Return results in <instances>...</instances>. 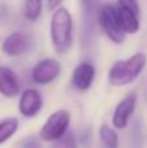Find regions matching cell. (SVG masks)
I'll use <instances>...</instances> for the list:
<instances>
[{"instance_id": "obj_8", "label": "cell", "mask_w": 147, "mask_h": 148, "mask_svg": "<svg viewBox=\"0 0 147 148\" xmlns=\"http://www.w3.org/2000/svg\"><path fill=\"white\" fill-rule=\"evenodd\" d=\"M30 47V40L22 33H12L4 39L1 49L8 56H20L25 53Z\"/></svg>"}, {"instance_id": "obj_17", "label": "cell", "mask_w": 147, "mask_h": 148, "mask_svg": "<svg viewBox=\"0 0 147 148\" xmlns=\"http://www.w3.org/2000/svg\"><path fill=\"white\" fill-rule=\"evenodd\" d=\"M119 4L130 8V9H133L134 12H137L139 14V5H138L137 0H119Z\"/></svg>"}, {"instance_id": "obj_18", "label": "cell", "mask_w": 147, "mask_h": 148, "mask_svg": "<svg viewBox=\"0 0 147 148\" xmlns=\"http://www.w3.org/2000/svg\"><path fill=\"white\" fill-rule=\"evenodd\" d=\"M98 1L99 0H82V4L87 12H93L96 8V5H98Z\"/></svg>"}, {"instance_id": "obj_13", "label": "cell", "mask_w": 147, "mask_h": 148, "mask_svg": "<svg viewBox=\"0 0 147 148\" xmlns=\"http://www.w3.org/2000/svg\"><path fill=\"white\" fill-rule=\"evenodd\" d=\"M99 138H100V142L104 148H117L119 146L117 134L108 125H102L100 130H99Z\"/></svg>"}, {"instance_id": "obj_11", "label": "cell", "mask_w": 147, "mask_h": 148, "mask_svg": "<svg viewBox=\"0 0 147 148\" xmlns=\"http://www.w3.org/2000/svg\"><path fill=\"white\" fill-rule=\"evenodd\" d=\"M117 16H119L120 23H121L122 30L125 34H134L139 29V20H138V13L134 12L133 9L124 5H116Z\"/></svg>"}, {"instance_id": "obj_15", "label": "cell", "mask_w": 147, "mask_h": 148, "mask_svg": "<svg viewBox=\"0 0 147 148\" xmlns=\"http://www.w3.org/2000/svg\"><path fill=\"white\" fill-rule=\"evenodd\" d=\"M51 148H77V140H76L74 135L68 131L61 139L55 142Z\"/></svg>"}, {"instance_id": "obj_12", "label": "cell", "mask_w": 147, "mask_h": 148, "mask_svg": "<svg viewBox=\"0 0 147 148\" xmlns=\"http://www.w3.org/2000/svg\"><path fill=\"white\" fill-rule=\"evenodd\" d=\"M18 129V120L14 117H9L0 121V144L5 143L9 138L14 135Z\"/></svg>"}, {"instance_id": "obj_10", "label": "cell", "mask_w": 147, "mask_h": 148, "mask_svg": "<svg viewBox=\"0 0 147 148\" xmlns=\"http://www.w3.org/2000/svg\"><path fill=\"white\" fill-rule=\"evenodd\" d=\"M20 92V83L8 66H0V94L5 97H14Z\"/></svg>"}, {"instance_id": "obj_7", "label": "cell", "mask_w": 147, "mask_h": 148, "mask_svg": "<svg viewBox=\"0 0 147 148\" xmlns=\"http://www.w3.org/2000/svg\"><path fill=\"white\" fill-rule=\"evenodd\" d=\"M42 105H43V101H42L41 94L36 90L27 88L21 95L18 109L22 116L30 118L38 114L39 110L42 109Z\"/></svg>"}, {"instance_id": "obj_2", "label": "cell", "mask_w": 147, "mask_h": 148, "mask_svg": "<svg viewBox=\"0 0 147 148\" xmlns=\"http://www.w3.org/2000/svg\"><path fill=\"white\" fill-rule=\"evenodd\" d=\"M147 64V56L137 52L128 60L117 61L108 72V81L112 86H125L138 78Z\"/></svg>"}, {"instance_id": "obj_5", "label": "cell", "mask_w": 147, "mask_h": 148, "mask_svg": "<svg viewBox=\"0 0 147 148\" xmlns=\"http://www.w3.org/2000/svg\"><path fill=\"white\" fill-rule=\"evenodd\" d=\"M60 62L55 59H43L33 68L31 77L38 84H48L59 77Z\"/></svg>"}, {"instance_id": "obj_3", "label": "cell", "mask_w": 147, "mask_h": 148, "mask_svg": "<svg viewBox=\"0 0 147 148\" xmlns=\"http://www.w3.org/2000/svg\"><path fill=\"white\" fill-rule=\"evenodd\" d=\"M70 114L68 110H56L41 129V138L46 142H57L68 133Z\"/></svg>"}, {"instance_id": "obj_1", "label": "cell", "mask_w": 147, "mask_h": 148, "mask_svg": "<svg viewBox=\"0 0 147 148\" xmlns=\"http://www.w3.org/2000/svg\"><path fill=\"white\" fill-rule=\"evenodd\" d=\"M51 42L57 53H65L73 43V20L67 8H57L51 18Z\"/></svg>"}, {"instance_id": "obj_6", "label": "cell", "mask_w": 147, "mask_h": 148, "mask_svg": "<svg viewBox=\"0 0 147 148\" xmlns=\"http://www.w3.org/2000/svg\"><path fill=\"white\" fill-rule=\"evenodd\" d=\"M135 105H137V95L129 94L117 104L116 109L113 112V117H112V123L116 129H125L128 126L132 114L135 110Z\"/></svg>"}, {"instance_id": "obj_9", "label": "cell", "mask_w": 147, "mask_h": 148, "mask_svg": "<svg viewBox=\"0 0 147 148\" xmlns=\"http://www.w3.org/2000/svg\"><path fill=\"white\" fill-rule=\"evenodd\" d=\"M94 78H95V68L90 62H81L73 70L72 83L80 91H86L93 84Z\"/></svg>"}, {"instance_id": "obj_16", "label": "cell", "mask_w": 147, "mask_h": 148, "mask_svg": "<svg viewBox=\"0 0 147 148\" xmlns=\"http://www.w3.org/2000/svg\"><path fill=\"white\" fill-rule=\"evenodd\" d=\"M20 148H42L39 140L35 136H27L26 139H23L22 143H21Z\"/></svg>"}, {"instance_id": "obj_14", "label": "cell", "mask_w": 147, "mask_h": 148, "mask_svg": "<svg viewBox=\"0 0 147 148\" xmlns=\"http://www.w3.org/2000/svg\"><path fill=\"white\" fill-rule=\"evenodd\" d=\"M42 13V0H25V17L36 21Z\"/></svg>"}, {"instance_id": "obj_19", "label": "cell", "mask_w": 147, "mask_h": 148, "mask_svg": "<svg viewBox=\"0 0 147 148\" xmlns=\"http://www.w3.org/2000/svg\"><path fill=\"white\" fill-rule=\"evenodd\" d=\"M61 1H63V0H48V8H51V9H55V8L60 7Z\"/></svg>"}, {"instance_id": "obj_4", "label": "cell", "mask_w": 147, "mask_h": 148, "mask_svg": "<svg viewBox=\"0 0 147 148\" xmlns=\"http://www.w3.org/2000/svg\"><path fill=\"white\" fill-rule=\"evenodd\" d=\"M99 22L102 29L104 30L106 35L111 39L113 43H122L125 39V31L122 30L120 23L119 16H117L116 5L106 4L99 10Z\"/></svg>"}]
</instances>
